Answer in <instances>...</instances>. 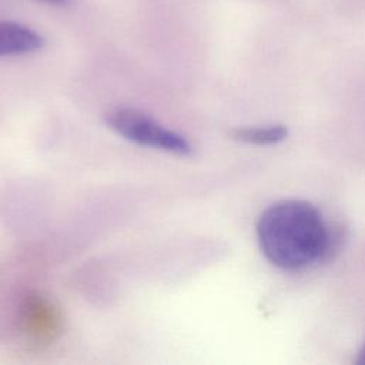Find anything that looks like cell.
<instances>
[{
  "label": "cell",
  "mask_w": 365,
  "mask_h": 365,
  "mask_svg": "<svg viewBox=\"0 0 365 365\" xmlns=\"http://www.w3.org/2000/svg\"><path fill=\"white\" fill-rule=\"evenodd\" d=\"M257 235L264 255L284 269H297L318 259L329 240L321 214L299 200L268 207L258 220Z\"/></svg>",
  "instance_id": "obj_1"
},
{
  "label": "cell",
  "mask_w": 365,
  "mask_h": 365,
  "mask_svg": "<svg viewBox=\"0 0 365 365\" xmlns=\"http://www.w3.org/2000/svg\"><path fill=\"white\" fill-rule=\"evenodd\" d=\"M107 124L121 137L150 148L187 155L191 153L190 141L181 134L168 130L148 115L130 110L118 108L107 115Z\"/></svg>",
  "instance_id": "obj_2"
},
{
  "label": "cell",
  "mask_w": 365,
  "mask_h": 365,
  "mask_svg": "<svg viewBox=\"0 0 365 365\" xmlns=\"http://www.w3.org/2000/svg\"><path fill=\"white\" fill-rule=\"evenodd\" d=\"M43 37L14 21H0V57L37 51L43 47Z\"/></svg>",
  "instance_id": "obj_3"
},
{
  "label": "cell",
  "mask_w": 365,
  "mask_h": 365,
  "mask_svg": "<svg viewBox=\"0 0 365 365\" xmlns=\"http://www.w3.org/2000/svg\"><path fill=\"white\" fill-rule=\"evenodd\" d=\"M232 137L238 141L267 145L275 144L287 137V128L282 125H269V127H248L235 130Z\"/></svg>",
  "instance_id": "obj_4"
},
{
  "label": "cell",
  "mask_w": 365,
  "mask_h": 365,
  "mask_svg": "<svg viewBox=\"0 0 365 365\" xmlns=\"http://www.w3.org/2000/svg\"><path fill=\"white\" fill-rule=\"evenodd\" d=\"M356 364H359V365H365V344H364L362 349H361V351H359V354H358Z\"/></svg>",
  "instance_id": "obj_5"
},
{
  "label": "cell",
  "mask_w": 365,
  "mask_h": 365,
  "mask_svg": "<svg viewBox=\"0 0 365 365\" xmlns=\"http://www.w3.org/2000/svg\"><path fill=\"white\" fill-rule=\"evenodd\" d=\"M47 3H53V4H64L67 0H44Z\"/></svg>",
  "instance_id": "obj_6"
}]
</instances>
